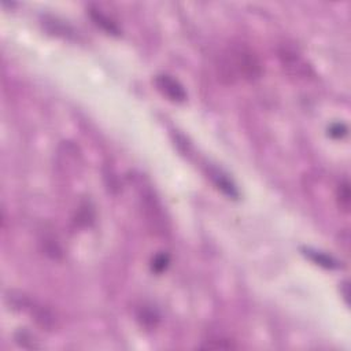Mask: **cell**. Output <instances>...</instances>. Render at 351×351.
I'll return each instance as SVG.
<instances>
[{
    "mask_svg": "<svg viewBox=\"0 0 351 351\" xmlns=\"http://www.w3.org/2000/svg\"><path fill=\"white\" fill-rule=\"evenodd\" d=\"M91 15H92V18L95 19L96 24L100 25L103 29H106L107 32H110V33H114V35H118L119 33L118 28L114 25V22H111L107 17H104V15L100 14L99 11H92L91 12Z\"/></svg>",
    "mask_w": 351,
    "mask_h": 351,
    "instance_id": "4",
    "label": "cell"
},
{
    "mask_svg": "<svg viewBox=\"0 0 351 351\" xmlns=\"http://www.w3.org/2000/svg\"><path fill=\"white\" fill-rule=\"evenodd\" d=\"M167 263H169V256L161 254V255H158L154 259V262H152V268H154V270H156V272H162L163 269H166Z\"/></svg>",
    "mask_w": 351,
    "mask_h": 351,
    "instance_id": "5",
    "label": "cell"
},
{
    "mask_svg": "<svg viewBox=\"0 0 351 351\" xmlns=\"http://www.w3.org/2000/svg\"><path fill=\"white\" fill-rule=\"evenodd\" d=\"M232 56V66L235 70H238L246 78H255L261 74V63L255 56V54L246 47H238L231 51Z\"/></svg>",
    "mask_w": 351,
    "mask_h": 351,
    "instance_id": "1",
    "label": "cell"
},
{
    "mask_svg": "<svg viewBox=\"0 0 351 351\" xmlns=\"http://www.w3.org/2000/svg\"><path fill=\"white\" fill-rule=\"evenodd\" d=\"M306 255H309L310 258L313 259V261L317 262V263H318V265H321V266H325V268L335 269V268H338V266H339V265H338V262L335 261L333 258L325 255V254H321V252H317V251L307 250L306 251Z\"/></svg>",
    "mask_w": 351,
    "mask_h": 351,
    "instance_id": "3",
    "label": "cell"
},
{
    "mask_svg": "<svg viewBox=\"0 0 351 351\" xmlns=\"http://www.w3.org/2000/svg\"><path fill=\"white\" fill-rule=\"evenodd\" d=\"M346 133H347V129H346V126L342 125V124H336V125H333L332 128H331V131H329V135L333 137H336V139L343 137Z\"/></svg>",
    "mask_w": 351,
    "mask_h": 351,
    "instance_id": "6",
    "label": "cell"
},
{
    "mask_svg": "<svg viewBox=\"0 0 351 351\" xmlns=\"http://www.w3.org/2000/svg\"><path fill=\"white\" fill-rule=\"evenodd\" d=\"M155 85L170 100L184 101L187 99V92H185L184 87L177 80H174L172 76H169V74L156 76Z\"/></svg>",
    "mask_w": 351,
    "mask_h": 351,
    "instance_id": "2",
    "label": "cell"
}]
</instances>
